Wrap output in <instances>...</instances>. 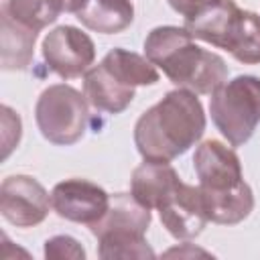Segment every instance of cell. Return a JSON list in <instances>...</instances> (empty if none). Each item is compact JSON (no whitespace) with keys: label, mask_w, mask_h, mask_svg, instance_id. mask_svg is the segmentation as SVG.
Wrapping results in <instances>:
<instances>
[{"label":"cell","mask_w":260,"mask_h":260,"mask_svg":"<svg viewBox=\"0 0 260 260\" xmlns=\"http://www.w3.org/2000/svg\"><path fill=\"white\" fill-rule=\"evenodd\" d=\"M51 205L59 217L91 225L108 211L110 195L104 187L87 179H65L53 187Z\"/></svg>","instance_id":"obj_11"},{"label":"cell","mask_w":260,"mask_h":260,"mask_svg":"<svg viewBox=\"0 0 260 260\" xmlns=\"http://www.w3.org/2000/svg\"><path fill=\"white\" fill-rule=\"evenodd\" d=\"M41 51L47 69L61 79L85 75L95 59V45L89 35L71 24H61L49 30Z\"/></svg>","instance_id":"obj_9"},{"label":"cell","mask_w":260,"mask_h":260,"mask_svg":"<svg viewBox=\"0 0 260 260\" xmlns=\"http://www.w3.org/2000/svg\"><path fill=\"white\" fill-rule=\"evenodd\" d=\"M85 0H65V12H77L81 6H83Z\"/></svg>","instance_id":"obj_19"},{"label":"cell","mask_w":260,"mask_h":260,"mask_svg":"<svg viewBox=\"0 0 260 260\" xmlns=\"http://www.w3.org/2000/svg\"><path fill=\"white\" fill-rule=\"evenodd\" d=\"M75 18L93 32L118 35L132 24L134 6L130 0H85Z\"/></svg>","instance_id":"obj_15"},{"label":"cell","mask_w":260,"mask_h":260,"mask_svg":"<svg viewBox=\"0 0 260 260\" xmlns=\"http://www.w3.org/2000/svg\"><path fill=\"white\" fill-rule=\"evenodd\" d=\"M205 132L203 106L195 91H167L134 124V144L144 160L171 162L195 146Z\"/></svg>","instance_id":"obj_1"},{"label":"cell","mask_w":260,"mask_h":260,"mask_svg":"<svg viewBox=\"0 0 260 260\" xmlns=\"http://www.w3.org/2000/svg\"><path fill=\"white\" fill-rule=\"evenodd\" d=\"M167 2L175 12L183 14L185 18H191V16L203 12L205 8H209L211 4H215L219 0H167Z\"/></svg>","instance_id":"obj_18"},{"label":"cell","mask_w":260,"mask_h":260,"mask_svg":"<svg viewBox=\"0 0 260 260\" xmlns=\"http://www.w3.org/2000/svg\"><path fill=\"white\" fill-rule=\"evenodd\" d=\"M158 215L167 232L177 240H193L207 225V215L199 185L179 183V187L158 205Z\"/></svg>","instance_id":"obj_12"},{"label":"cell","mask_w":260,"mask_h":260,"mask_svg":"<svg viewBox=\"0 0 260 260\" xmlns=\"http://www.w3.org/2000/svg\"><path fill=\"white\" fill-rule=\"evenodd\" d=\"M150 219V209L132 193H114L104 217L89 225L98 238V256L104 260L154 258L156 254L144 238Z\"/></svg>","instance_id":"obj_6"},{"label":"cell","mask_w":260,"mask_h":260,"mask_svg":"<svg viewBox=\"0 0 260 260\" xmlns=\"http://www.w3.org/2000/svg\"><path fill=\"white\" fill-rule=\"evenodd\" d=\"M35 120L45 140L57 146H71L87 130V98L67 83L49 85L35 104Z\"/></svg>","instance_id":"obj_8"},{"label":"cell","mask_w":260,"mask_h":260,"mask_svg":"<svg viewBox=\"0 0 260 260\" xmlns=\"http://www.w3.org/2000/svg\"><path fill=\"white\" fill-rule=\"evenodd\" d=\"M193 169L209 221L236 225L254 209V193L244 181L242 162L234 148L219 140H205L195 148Z\"/></svg>","instance_id":"obj_2"},{"label":"cell","mask_w":260,"mask_h":260,"mask_svg":"<svg viewBox=\"0 0 260 260\" xmlns=\"http://www.w3.org/2000/svg\"><path fill=\"white\" fill-rule=\"evenodd\" d=\"M51 195L30 175H10L0 187V213L16 228H35L49 215Z\"/></svg>","instance_id":"obj_10"},{"label":"cell","mask_w":260,"mask_h":260,"mask_svg":"<svg viewBox=\"0 0 260 260\" xmlns=\"http://www.w3.org/2000/svg\"><path fill=\"white\" fill-rule=\"evenodd\" d=\"M156 81V65L134 51L116 47L85 71L83 93L98 112L116 116L132 104L138 85H154Z\"/></svg>","instance_id":"obj_4"},{"label":"cell","mask_w":260,"mask_h":260,"mask_svg":"<svg viewBox=\"0 0 260 260\" xmlns=\"http://www.w3.org/2000/svg\"><path fill=\"white\" fill-rule=\"evenodd\" d=\"M45 258H73L85 260V250L71 236H53L45 242Z\"/></svg>","instance_id":"obj_17"},{"label":"cell","mask_w":260,"mask_h":260,"mask_svg":"<svg viewBox=\"0 0 260 260\" xmlns=\"http://www.w3.org/2000/svg\"><path fill=\"white\" fill-rule=\"evenodd\" d=\"M0 67L4 71H26L35 57V41L39 30L16 20L6 0L0 8Z\"/></svg>","instance_id":"obj_13"},{"label":"cell","mask_w":260,"mask_h":260,"mask_svg":"<svg viewBox=\"0 0 260 260\" xmlns=\"http://www.w3.org/2000/svg\"><path fill=\"white\" fill-rule=\"evenodd\" d=\"M144 57L162 69V73L177 85L195 91L197 95H211L223 81H228L225 61L193 43L185 26H156L144 39Z\"/></svg>","instance_id":"obj_3"},{"label":"cell","mask_w":260,"mask_h":260,"mask_svg":"<svg viewBox=\"0 0 260 260\" xmlns=\"http://www.w3.org/2000/svg\"><path fill=\"white\" fill-rule=\"evenodd\" d=\"M10 14L22 24L41 30L65 12V0H6Z\"/></svg>","instance_id":"obj_16"},{"label":"cell","mask_w":260,"mask_h":260,"mask_svg":"<svg viewBox=\"0 0 260 260\" xmlns=\"http://www.w3.org/2000/svg\"><path fill=\"white\" fill-rule=\"evenodd\" d=\"M193 39L228 51L244 65L260 63V16L242 10L234 0H219L203 12L185 18Z\"/></svg>","instance_id":"obj_5"},{"label":"cell","mask_w":260,"mask_h":260,"mask_svg":"<svg viewBox=\"0 0 260 260\" xmlns=\"http://www.w3.org/2000/svg\"><path fill=\"white\" fill-rule=\"evenodd\" d=\"M209 114L232 146H244L260 124V77L238 75L223 81L211 93Z\"/></svg>","instance_id":"obj_7"},{"label":"cell","mask_w":260,"mask_h":260,"mask_svg":"<svg viewBox=\"0 0 260 260\" xmlns=\"http://www.w3.org/2000/svg\"><path fill=\"white\" fill-rule=\"evenodd\" d=\"M181 177L169 162L144 160L132 171L130 193L148 209H158V205L179 187Z\"/></svg>","instance_id":"obj_14"}]
</instances>
